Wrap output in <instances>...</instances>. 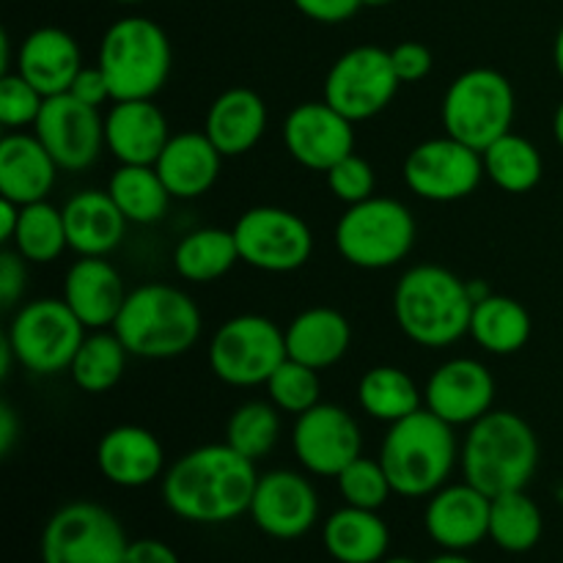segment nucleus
Wrapping results in <instances>:
<instances>
[{
    "instance_id": "nucleus-1",
    "label": "nucleus",
    "mask_w": 563,
    "mask_h": 563,
    "mask_svg": "<svg viewBox=\"0 0 563 563\" xmlns=\"http://www.w3.org/2000/svg\"><path fill=\"white\" fill-rule=\"evenodd\" d=\"M256 484V462L229 443H209L181 454L165 471L159 493L165 509L179 520L223 526L247 515Z\"/></svg>"
},
{
    "instance_id": "nucleus-2",
    "label": "nucleus",
    "mask_w": 563,
    "mask_h": 563,
    "mask_svg": "<svg viewBox=\"0 0 563 563\" xmlns=\"http://www.w3.org/2000/svg\"><path fill=\"white\" fill-rule=\"evenodd\" d=\"M394 317L412 344L427 350L456 344L471 333L467 280L440 264H416L396 280Z\"/></svg>"
},
{
    "instance_id": "nucleus-3",
    "label": "nucleus",
    "mask_w": 563,
    "mask_h": 563,
    "mask_svg": "<svg viewBox=\"0 0 563 563\" xmlns=\"http://www.w3.org/2000/svg\"><path fill=\"white\" fill-rule=\"evenodd\" d=\"M460 465L465 482L489 498L526 489L539 467L537 432L517 412L489 410L467 427Z\"/></svg>"
},
{
    "instance_id": "nucleus-4",
    "label": "nucleus",
    "mask_w": 563,
    "mask_h": 563,
    "mask_svg": "<svg viewBox=\"0 0 563 563\" xmlns=\"http://www.w3.org/2000/svg\"><path fill=\"white\" fill-rule=\"evenodd\" d=\"M201 328L203 319L196 300L170 284L135 286L113 324L126 352L143 361H170L185 355L198 344Z\"/></svg>"
},
{
    "instance_id": "nucleus-5",
    "label": "nucleus",
    "mask_w": 563,
    "mask_h": 563,
    "mask_svg": "<svg viewBox=\"0 0 563 563\" xmlns=\"http://www.w3.org/2000/svg\"><path fill=\"white\" fill-rule=\"evenodd\" d=\"M460 451L454 427L421 407L412 416L390 423L379 449V462L396 495L429 498L449 484L451 473L460 465Z\"/></svg>"
},
{
    "instance_id": "nucleus-6",
    "label": "nucleus",
    "mask_w": 563,
    "mask_h": 563,
    "mask_svg": "<svg viewBox=\"0 0 563 563\" xmlns=\"http://www.w3.org/2000/svg\"><path fill=\"white\" fill-rule=\"evenodd\" d=\"M97 66L108 77L113 102L154 99L174 69V47L165 27L152 16H121L102 33Z\"/></svg>"
},
{
    "instance_id": "nucleus-7",
    "label": "nucleus",
    "mask_w": 563,
    "mask_h": 563,
    "mask_svg": "<svg viewBox=\"0 0 563 563\" xmlns=\"http://www.w3.org/2000/svg\"><path fill=\"white\" fill-rule=\"evenodd\" d=\"M418 223L410 207L388 196H372L346 207L335 223V251L357 269H390L410 256Z\"/></svg>"
},
{
    "instance_id": "nucleus-8",
    "label": "nucleus",
    "mask_w": 563,
    "mask_h": 563,
    "mask_svg": "<svg viewBox=\"0 0 563 563\" xmlns=\"http://www.w3.org/2000/svg\"><path fill=\"white\" fill-rule=\"evenodd\" d=\"M517 113V97L509 77L489 66H476L451 80L445 88L440 119L445 135L484 152L489 143L511 132Z\"/></svg>"
},
{
    "instance_id": "nucleus-9",
    "label": "nucleus",
    "mask_w": 563,
    "mask_h": 563,
    "mask_svg": "<svg viewBox=\"0 0 563 563\" xmlns=\"http://www.w3.org/2000/svg\"><path fill=\"white\" fill-rule=\"evenodd\" d=\"M86 324L75 317L64 297H38L11 317L5 341L16 363L36 377L69 372L71 357L86 339Z\"/></svg>"
},
{
    "instance_id": "nucleus-10",
    "label": "nucleus",
    "mask_w": 563,
    "mask_h": 563,
    "mask_svg": "<svg viewBox=\"0 0 563 563\" xmlns=\"http://www.w3.org/2000/svg\"><path fill=\"white\" fill-rule=\"evenodd\" d=\"M289 357L286 333L262 313H240L214 330L207 361L214 377L231 388L267 385L275 368Z\"/></svg>"
},
{
    "instance_id": "nucleus-11",
    "label": "nucleus",
    "mask_w": 563,
    "mask_h": 563,
    "mask_svg": "<svg viewBox=\"0 0 563 563\" xmlns=\"http://www.w3.org/2000/svg\"><path fill=\"white\" fill-rule=\"evenodd\" d=\"M126 539L119 517L93 500L60 506L42 531V563H124Z\"/></svg>"
},
{
    "instance_id": "nucleus-12",
    "label": "nucleus",
    "mask_w": 563,
    "mask_h": 563,
    "mask_svg": "<svg viewBox=\"0 0 563 563\" xmlns=\"http://www.w3.org/2000/svg\"><path fill=\"white\" fill-rule=\"evenodd\" d=\"M399 86L390 49L361 44L333 60L324 75L322 99L357 124L383 113L396 99Z\"/></svg>"
},
{
    "instance_id": "nucleus-13",
    "label": "nucleus",
    "mask_w": 563,
    "mask_h": 563,
    "mask_svg": "<svg viewBox=\"0 0 563 563\" xmlns=\"http://www.w3.org/2000/svg\"><path fill=\"white\" fill-rule=\"evenodd\" d=\"M242 264L262 273L286 275L306 267L313 256V231L284 207H253L234 223Z\"/></svg>"
},
{
    "instance_id": "nucleus-14",
    "label": "nucleus",
    "mask_w": 563,
    "mask_h": 563,
    "mask_svg": "<svg viewBox=\"0 0 563 563\" xmlns=\"http://www.w3.org/2000/svg\"><path fill=\"white\" fill-rule=\"evenodd\" d=\"M484 157L456 137H429L405 159V185L432 203H454L473 196L484 179Z\"/></svg>"
},
{
    "instance_id": "nucleus-15",
    "label": "nucleus",
    "mask_w": 563,
    "mask_h": 563,
    "mask_svg": "<svg viewBox=\"0 0 563 563\" xmlns=\"http://www.w3.org/2000/svg\"><path fill=\"white\" fill-rule=\"evenodd\" d=\"M33 135L44 143L60 170L80 174L99 159L104 148V115L99 108L82 104L71 93L44 99L33 124Z\"/></svg>"
},
{
    "instance_id": "nucleus-16",
    "label": "nucleus",
    "mask_w": 563,
    "mask_h": 563,
    "mask_svg": "<svg viewBox=\"0 0 563 563\" xmlns=\"http://www.w3.org/2000/svg\"><path fill=\"white\" fill-rule=\"evenodd\" d=\"M291 451L306 473L335 478L346 465L363 456V434L350 410L319 401L297 416L291 429Z\"/></svg>"
},
{
    "instance_id": "nucleus-17",
    "label": "nucleus",
    "mask_w": 563,
    "mask_h": 563,
    "mask_svg": "<svg viewBox=\"0 0 563 563\" xmlns=\"http://www.w3.org/2000/svg\"><path fill=\"white\" fill-rule=\"evenodd\" d=\"M247 515L264 537L295 542L319 522V495L302 473L269 471L258 476Z\"/></svg>"
},
{
    "instance_id": "nucleus-18",
    "label": "nucleus",
    "mask_w": 563,
    "mask_h": 563,
    "mask_svg": "<svg viewBox=\"0 0 563 563\" xmlns=\"http://www.w3.org/2000/svg\"><path fill=\"white\" fill-rule=\"evenodd\" d=\"M284 146L297 165L328 174L339 159L355 152V121L324 99L300 102L284 119Z\"/></svg>"
},
{
    "instance_id": "nucleus-19",
    "label": "nucleus",
    "mask_w": 563,
    "mask_h": 563,
    "mask_svg": "<svg viewBox=\"0 0 563 563\" xmlns=\"http://www.w3.org/2000/svg\"><path fill=\"white\" fill-rule=\"evenodd\" d=\"M495 377L476 357H451L429 374L423 407L451 427H471L495 410Z\"/></svg>"
},
{
    "instance_id": "nucleus-20",
    "label": "nucleus",
    "mask_w": 563,
    "mask_h": 563,
    "mask_svg": "<svg viewBox=\"0 0 563 563\" xmlns=\"http://www.w3.org/2000/svg\"><path fill=\"white\" fill-rule=\"evenodd\" d=\"M489 506L493 498L471 482L445 484L429 495L423 528L445 553H467L489 539Z\"/></svg>"
},
{
    "instance_id": "nucleus-21",
    "label": "nucleus",
    "mask_w": 563,
    "mask_h": 563,
    "mask_svg": "<svg viewBox=\"0 0 563 563\" xmlns=\"http://www.w3.org/2000/svg\"><path fill=\"white\" fill-rule=\"evenodd\" d=\"M168 141V119L154 99H119L104 113V148L119 165H154Z\"/></svg>"
},
{
    "instance_id": "nucleus-22",
    "label": "nucleus",
    "mask_w": 563,
    "mask_h": 563,
    "mask_svg": "<svg viewBox=\"0 0 563 563\" xmlns=\"http://www.w3.org/2000/svg\"><path fill=\"white\" fill-rule=\"evenodd\" d=\"M97 467L113 487L141 489L165 476V449L146 427L121 423L99 440Z\"/></svg>"
},
{
    "instance_id": "nucleus-23",
    "label": "nucleus",
    "mask_w": 563,
    "mask_h": 563,
    "mask_svg": "<svg viewBox=\"0 0 563 563\" xmlns=\"http://www.w3.org/2000/svg\"><path fill=\"white\" fill-rule=\"evenodd\" d=\"M126 295L124 278L104 256H80L64 275V300L86 330L113 328Z\"/></svg>"
},
{
    "instance_id": "nucleus-24",
    "label": "nucleus",
    "mask_w": 563,
    "mask_h": 563,
    "mask_svg": "<svg viewBox=\"0 0 563 563\" xmlns=\"http://www.w3.org/2000/svg\"><path fill=\"white\" fill-rule=\"evenodd\" d=\"M82 69V53L69 31L55 25L36 27L16 49V69L44 97L66 93Z\"/></svg>"
},
{
    "instance_id": "nucleus-25",
    "label": "nucleus",
    "mask_w": 563,
    "mask_h": 563,
    "mask_svg": "<svg viewBox=\"0 0 563 563\" xmlns=\"http://www.w3.org/2000/svg\"><path fill=\"white\" fill-rule=\"evenodd\" d=\"M58 170L53 154L33 132H5L0 137V198L20 207L47 201Z\"/></svg>"
},
{
    "instance_id": "nucleus-26",
    "label": "nucleus",
    "mask_w": 563,
    "mask_h": 563,
    "mask_svg": "<svg viewBox=\"0 0 563 563\" xmlns=\"http://www.w3.org/2000/svg\"><path fill=\"white\" fill-rule=\"evenodd\" d=\"M223 159L207 132H176L165 143L154 168L176 201H192L212 190L220 179Z\"/></svg>"
},
{
    "instance_id": "nucleus-27",
    "label": "nucleus",
    "mask_w": 563,
    "mask_h": 563,
    "mask_svg": "<svg viewBox=\"0 0 563 563\" xmlns=\"http://www.w3.org/2000/svg\"><path fill=\"white\" fill-rule=\"evenodd\" d=\"M267 102L253 88H229L207 110L203 132L223 157L253 152L267 132Z\"/></svg>"
},
{
    "instance_id": "nucleus-28",
    "label": "nucleus",
    "mask_w": 563,
    "mask_h": 563,
    "mask_svg": "<svg viewBox=\"0 0 563 563\" xmlns=\"http://www.w3.org/2000/svg\"><path fill=\"white\" fill-rule=\"evenodd\" d=\"M69 247L77 256H108L126 234V218L108 190H80L64 203Z\"/></svg>"
},
{
    "instance_id": "nucleus-29",
    "label": "nucleus",
    "mask_w": 563,
    "mask_h": 563,
    "mask_svg": "<svg viewBox=\"0 0 563 563\" xmlns=\"http://www.w3.org/2000/svg\"><path fill=\"white\" fill-rule=\"evenodd\" d=\"M286 352L291 361L324 372L344 361L352 346V324L341 311L328 306H313L297 313L286 324Z\"/></svg>"
},
{
    "instance_id": "nucleus-30",
    "label": "nucleus",
    "mask_w": 563,
    "mask_h": 563,
    "mask_svg": "<svg viewBox=\"0 0 563 563\" xmlns=\"http://www.w3.org/2000/svg\"><path fill=\"white\" fill-rule=\"evenodd\" d=\"M322 544L335 563H379L388 555L390 531L377 511L344 504L324 520Z\"/></svg>"
},
{
    "instance_id": "nucleus-31",
    "label": "nucleus",
    "mask_w": 563,
    "mask_h": 563,
    "mask_svg": "<svg viewBox=\"0 0 563 563\" xmlns=\"http://www.w3.org/2000/svg\"><path fill=\"white\" fill-rule=\"evenodd\" d=\"M533 322L520 300L506 295H489L473 306L471 339L489 355H515L531 341Z\"/></svg>"
},
{
    "instance_id": "nucleus-32",
    "label": "nucleus",
    "mask_w": 563,
    "mask_h": 563,
    "mask_svg": "<svg viewBox=\"0 0 563 563\" xmlns=\"http://www.w3.org/2000/svg\"><path fill=\"white\" fill-rule=\"evenodd\" d=\"M242 262L236 236L231 229H196L181 236L174 247V269L190 284H214Z\"/></svg>"
},
{
    "instance_id": "nucleus-33",
    "label": "nucleus",
    "mask_w": 563,
    "mask_h": 563,
    "mask_svg": "<svg viewBox=\"0 0 563 563\" xmlns=\"http://www.w3.org/2000/svg\"><path fill=\"white\" fill-rule=\"evenodd\" d=\"M108 192L132 225L159 223L174 201L154 165H119L110 174Z\"/></svg>"
},
{
    "instance_id": "nucleus-34",
    "label": "nucleus",
    "mask_w": 563,
    "mask_h": 563,
    "mask_svg": "<svg viewBox=\"0 0 563 563\" xmlns=\"http://www.w3.org/2000/svg\"><path fill=\"white\" fill-rule=\"evenodd\" d=\"M357 405L368 418L396 423L423 407V390L399 366H374L357 383Z\"/></svg>"
},
{
    "instance_id": "nucleus-35",
    "label": "nucleus",
    "mask_w": 563,
    "mask_h": 563,
    "mask_svg": "<svg viewBox=\"0 0 563 563\" xmlns=\"http://www.w3.org/2000/svg\"><path fill=\"white\" fill-rule=\"evenodd\" d=\"M126 346L115 335L113 328L108 330H88L80 350L75 352L69 366V377L82 394H108L119 385L126 368Z\"/></svg>"
},
{
    "instance_id": "nucleus-36",
    "label": "nucleus",
    "mask_w": 563,
    "mask_h": 563,
    "mask_svg": "<svg viewBox=\"0 0 563 563\" xmlns=\"http://www.w3.org/2000/svg\"><path fill=\"white\" fill-rule=\"evenodd\" d=\"M482 157L487 179L493 181L498 190L511 192V196L531 192L533 187L542 181V154H539V148L533 146L528 137L517 135V132H506L504 137L489 143L482 152Z\"/></svg>"
},
{
    "instance_id": "nucleus-37",
    "label": "nucleus",
    "mask_w": 563,
    "mask_h": 563,
    "mask_svg": "<svg viewBox=\"0 0 563 563\" xmlns=\"http://www.w3.org/2000/svg\"><path fill=\"white\" fill-rule=\"evenodd\" d=\"M544 533V517L537 500L526 493H506L489 506V542L504 553H531Z\"/></svg>"
},
{
    "instance_id": "nucleus-38",
    "label": "nucleus",
    "mask_w": 563,
    "mask_h": 563,
    "mask_svg": "<svg viewBox=\"0 0 563 563\" xmlns=\"http://www.w3.org/2000/svg\"><path fill=\"white\" fill-rule=\"evenodd\" d=\"M11 247L27 264H53L55 258L64 256V251L69 247L64 209L53 207L49 201H36L22 207L20 225H16Z\"/></svg>"
},
{
    "instance_id": "nucleus-39",
    "label": "nucleus",
    "mask_w": 563,
    "mask_h": 563,
    "mask_svg": "<svg viewBox=\"0 0 563 563\" xmlns=\"http://www.w3.org/2000/svg\"><path fill=\"white\" fill-rule=\"evenodd\" d=\"M280 438V410L273 401H245L225 423V443L247 460L258 462L273 454Z\"/></svg>"
},
{
    "instance_id": "nucleus-40",
    "label": "nucleus",
    "mask_w": 563,
    "mask_h": 563,
    "mask_svg": "<svg viewBox=\"0 0 563 563\" xmlns=\"http://www.w3.org/2000/svg\"><path fill=\"white\" fill-rule=\"evenodd\" d=\"M319 394H322V385H319L317 368L291 361V357H286V361L275 368L273 377L267 379L269 401H273L280 412H289V416L295 418L308 412L311 407H317Z\"/></svg>"
},
{
    "instance_id": "nucleus-41",
    "label": "nucleus",
    "mask_w": 563,
    "mask_h": 563,
    "mask_svg": "<svg viewBox=\"0 0 563 563\" xmlns=\"http://www.w3.org/2000/svg\"><path fill=\"white\" fill-rule=\"evenodd\" d=\"M335 482H339V495L344 498V504L357 506V509L379 511L388 504L390 495H396L383 462L368 460V456H357L335 476Z\"/></svg>"
},
{
    "instance_id": "nucleus-42",
    "label": "nucleus",
    "mask_w": 563,
    "mask_h": 563,
    "mask_svg": "<svg viewBox=\"0 0 563 563\" xmlns=\"http://www.w3.org/2000/svg\"><path fill=\"white\" fill-rule=\"evenodd\" d=\"M44 93L33 88L20 71H3L0 75V124L5 132H22L25 126L36 124L44 108Z\"/></svg>"
},
{
    "instance_id": "nucleus-43",
    "label": "nucleus",
    "mask_w": 563,
    "mask_h": 563,
    "mask_svg": "<svg viewBox=\"0 0 563 563\" xmlns=\"http://www.w3.org/2000/svg\"><path fill=\"white\" fill-rule=\"evenodd\" d=\"M324 176H328L330 192H333L339 201H344L346 207L377 196V192H374L377 190V174H374L372 163L355 152L346 154L344 159H339Z\"/></svg>"
},
{
    "instance_id": "nucleus-44",
    "label": "nucleus",
    "mask_w": 563,
    "mask_h": 563,
    "mask_svg": "<svg viewBox=\"0 0 563 563\" xmlns=\"http://www.w3.org/2000/svg\"><path fill=\"white\" fill-rule=\"evenodd\" d=\"M390 60L401 82H421L432 71V53L421 42H399L390 49Z\"/></svg>"
},
{
    "instance_id": "nucleus-45",
    "label": "nucleus",
    "mask_w": 563,
    "mask_h": 563,
    "mask_svg": "<svg viewBox=\"0 0 563 563\" xmlns=\"http://www.w3.org/2000/svg\"><path fill=\"white\" fill-rule=\"evenodd\" d=\"M25 258L14 251V247H3L0 253V306L5 311L20 302L22 291H25V280H27V267Z\"/></svg>"
},
{
    "instance_id": "nucleus-46",
    "label": "nucleus",
    "mask_w": 563,
    "mask_h": 563,
    "mask_svg": "<svg viewBox=\"0 0 563 563\" xmlns=\"http://www.w3.org/2000/svg\"><path fill=\"white\" fill-rule=\"evenodd\" d=\"M302 16L319 25H341L363 9L361 0H291Z\"/></svg>"
},
{
    "instance_id": "nucleus-47",
    "label": "nucleus",
    "mask_w": 563,
    "mask_h": 563,
    "mask_svg": "<svg viewBox=\"0 0 563 563\" xmlns=\"http://www.w3.org/2000/svg\"><path fill=\"white\" fill-rule=\"evenodd\" d=\"M66 93L80 99L82 104H91V108H102V104L113 102L108 77H104V71L99 66H82L80 75L75 77V82H71V88Z\"/></svg>"
},
{
    "instance_id": "nucleus-48",
    "label": "nucleus",
    "mask_w": 563,
    "mask_h": 563,
    "mask_svg": "<svg viewBox=\"0 0 563 563\" xmlns=\"http://www.w3.org/2000/svg\"><path fill=\"white\" fill-rule=\"evenodd\" d=\"M124 563H181L176 550L159 539H135L126 548Z\"/></svg>"
},
{
    "instance_id": "nucleus-49",
    "label": "nucleus",
    "mask_w": 563,
    "mask_h": 563,
    "mask_svg": "<svg viewBox=\"0 0 563 563\" xmlns=\"http://www.w3.org/2000/svg\"><path fill=\"white\" fill-rule=\"evenodd\" d=\"M16 434H20V418H16L14 407L9 401H3L0 405V454H11V449L16 443Z\"/></svg>"
},
{
    "instance_id": "nucleus-50",
    "label": "nucleus",
    "mask_w": 563,
    "mask_h": 563,
    "mask_svg": "<svg viewBox=\"0 0 563 563\" xmlns=\"http://www.w3.org/2000/svg\"><path fill=\"white\" fill-rule=\"evenodd\" d=\"M20 203L9 201V198H0V242H3V245H11V240H14L16 225H20Z\"/></svg>"
},
{
    "instance_id": "nucleus-51",
    "label": "nucleus",
    "mask_w": 563,
    "mask_h": 563,
    "mask_svg": "<svg viewBox=\"0 0 563 563\" xmlns=\"http://www.w3.org/2000/svg\"><path fill=\"white\" fill-rule=\"evenodd\" d=\"M467 291H471V300H473V306H476V302H482L484 297H489V295H493V289H489V286L484 284V280H478V278L467 280Z\"/></svg>"
},
{
    "instance_id": "nucleus-52",
    "label": "nucleus",
    "mask_w": 563,
    "mask_h": 563,
    "mask_svg": "<svg viewBox=\"0 0 563 563\" xmlns=\"http://www.w3.org/2000/svg\"><path fill=\"white\" fill-rule=\"evenodd\" d=\"M553 64H555V71H559V77L563 80V25L559 27V33H555V42H553Z\"/></svg>"
},
{
    "instance_id": "nucleus-53",
    "label": "nucleus",
    "mask_w": 563,
    "mask_h": 563,
    "mask_svg": "<svg viewBox=\"0 0 563 563\" xmlns=\"http://www.w3.org/2000/svg\"><path fill=\"white\" fill-rule=\"evenodd\" d=\"M553 135H555V143L563 148V99L559 102V108H555V115H553Z\"/></svg>"
},
{
    "instance_id": "nucleus-54",
    "label": "nucleus",
    "mask_w": 563,
    "mask_h": 563,
    "mask_svg": "<svg viewBox=\"0 0 563 563\" xmlns=\"http://www.w3.org/2000/svg\"><path fill=\"white\" fill-rule=\"evenodd\" d=\"M427 563H476V561L467 559L465 553H445V550H443V555H438V559H432Z\"/></svg>"
},
{
    "instance_id": "nucleus-55",
    "label": "nucleus",
    "mask_w": 563,
    "mask_h": 563,
    "mask_svg": "<svg viewBox=\"0 0 563 563\" xmlns=\"http://www.w3.org/2000/svg\"><path fill=\"white\" fill-rule=\"evenodd\" d=\"M363 9H385V5L396 3V0H361Z\"/></svg>"
},
{
    "instance_id": "nucleus-56",
    "label": "nucleus",
    "mask_w": 563,
    "mask_h": 563,
    "mask_svg": "<svg viewBox=\"0 0 563 563\" xmlns=\"http://www.w3.org/2000/svg\"><path fill=\"white\" fill-rule=\"evenodd\" d=\"M379 563H418V561L410 559V555H385Z\"/></svg>"
},
{
    "instance_id": "nucleus-57",
    "label": "nucleus",
    "mask_w": 563,
    "mask_h": 563,
    "mask_svg": "<svg viewBox=\"0 0 563 563\" xmlns=\"http://www.w3.org/2000/svg\"><path fill=\"white\" fill-rule=\"evenodd\" d=\"M108 3H119V5H141V3H148V0H108Z\"/></svg>"
}]
</instances>
